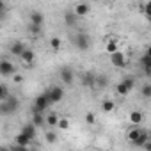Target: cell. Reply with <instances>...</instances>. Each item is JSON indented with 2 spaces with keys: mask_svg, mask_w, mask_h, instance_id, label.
<instances>
[{
  "mask_svg": "<svg viewBox=\"0 0 151 151\" xmlns=\"http://www.w3.org/2000/svg\"><path fill=\"white\" fill-rule=\"evenodd\" d=\"M9 96V89L6 84H0V100H6Z\"/></svg>",
  "mask_w": 151,
  "mask_h": 151,
  "instance_id": "cell-28",
  "label": "cell"
},
{
  "mask_svg": "<svg viewBox=\"0 0 151 151\" xmlns=\"http://www.w3.org/2000/svg\"><path fill=\"white\" fill-rule=\"evenodd\" d=\"M27 46H25V43L23 41H13L11 45H9V53L11 55H14V57H20L22 55V52L25 50Z\"/></svg>",
  "mask_w": 151,
  "mask_h": 151,
  "instance_id": "cell-12",
  "label": "cell"
},
{
  "mask_svg": "<svg viewBox=\"0 0 151 151\" xmlns=\"http://www.w3.org/2000/svg\"><path fill=\"white\" fill-rule=\"evenodd\" d=\"M50 48L53 52H59V48H60V37H52L50 39Z\"/></svg>",
  "mask_w": 151,
  "mask_h": 151,
  "instance_id": "cell-25",
  "label": "cell"
},
{
  "mask_svg": "<svg viewBox=\"0 0 151 151\" xmlns=\"http://www.w3.org/2000/svg\"><path fill=\"white\" fill-rule=\"evenodd\" d=\"M30 142H32V140H30L25 133H22V132H20V133L16 135V146H14V147H16V149H25Z\"/></svg>",
  "mask_w": 151,
  "mask_h": 151,
  "instance_id": "cell-15",
  "label": "cell"
},
{
  "mask_svg": "<svg viewBox=\"0 0 151 151\" xmlns=\"http://www.w3.org/2000/svg\"><path fill=\"white\" fill-rule=\"evenodd\" d=\"M110 62H112V66H116V68H124V66H126V57H124L123 52L116 50V52L110 53Z\"/></svg>",
  "mask_w": 151,
  "mask_h": 151,
  "instance_id": "cell-9",
  "label": "cell"
},
{
  "mask_svg": "<svg viewBox=\"0 0 151 151\" xmlns=\"http://www.w3.org/2000/svg\"><path fill=\"white\" fill-rule=\"evenodd\" d=\"M7 11V7H6V2L4 0H0V13H6Z\"/></svg>",
  "mask_w": 151,
  "mask_h": 151,
  "instance_id": "cell-35",
  "label": "cell"
},
{
  "mask_svg": "<svg viewBox=\"0 0 151 151\" xmlns=\"http://www.w3.org/2000/svg\"><path fill=\"white\" fill-rule=\"evenodd\" d=\"M14 71H16V66L11 60H7V59L0 60V77H13Z\"/></svg>",
  "mask_w": 151,
  "mask_h": 151,
  "instance_id": "cell-6",
  "label": "cell"
},
{
  "mask_svg": "<svg viewBox=\"0 0 151 151\" xmlns=\"http://www.w3.org/2000/svg\"><path fill=\"white\" fill-rule=\"evenodd\" d=\"M140 94H142V98H144V100H149V98H151V84H144V86H142Z\"/></svg>",
  "mask_w": 151,
  "mask_h": 151,
  "instance_id": "cell-22",
  "label": "cell"
},
{
  "mask_svg": "<svg viewBox=\"0 0 151 151\" xmlns=\"http://www.w3.org/2000/svg\"><path fill=\"white\" fill-rule=\"evenodd\" d=\"M20 109V101L16 96L9 94L6 100H0V116H13Z\"/></svg>",
  "mask_w": 151,
  "mask_h": 151,
  "instance_id": "cell-2",
  "label": "cell"
},
{
  "mask_svg": "<svg viewBox=\"0 0 151 151\" xmlns=\"http://www.w3.org/2000/svg\"><path fill=\"white\" fill-rule=\"evenodd\" d=\"M140 66H142V71L146 77H151V53L146 50L144 55L140 57Z\"/></svg>",
  "mask_w": 151,
  "mask_h": 151,
  "instance_id": "cell-10",
  "label": "cell"
},
{
  "mask_svg": "<svg viewBox=\"0 0 151 151\" xmlns=\"http://www.w3.org/2000/svg\"><path fill=\"white\" fill-rule=\"evenodd\" d=\"M29 30H30V34H32V36H39L41 27H39V25H32V23H29Z\"/></svg>",
  "mask_w": 151,
  "mask_h": 151,
  "instance_id": "cell-30",
  "label": "cell"
},
{
  "mask_svg": "<svg viewBox=\"0 0 151 151\" xmlns=\"http://www.w3.org/2000/svg\"><path fill=\"white\" fill-rule=\"evenodd\" d=\"M29 20H30V23H32V25H39V27H43V23H45V14H43L41 11L34 9V11H30Z\"/></svg>",
  "mask_w": 151,
  "mask_h": 151,
  "instance_id": "cell-11",
  "label": "cell"
},
{
  "mask_svg": "<svg viewBox=\"0 0 151 151\" xmlns=\"http://www.w3.org/2000/svg\"><path fill=\"white\" fill-rule=\"evenodd\" d=\"M94 121H96L94 112H87V116H86V123H87V124H94Z\"/></svg>",
  "mask_w": 151,
  "mask_h": 151,
  "instance_id": "cell-33",
  "label": "cell"
},
{
  "mask_svg": "<svg viewBox=\"0 0 151 151\" xmlns=\"http://www.w3.org/2000/svg\"><path fill=\"white\" fill-rule=\"evenodd\" d=\"M46 142H48V144H55V142H57V135H55L53 132H48V133H46Z\"/></svg>",
  "mask_w": 151,
  "mask_h": 151,
  "instance_id": "cell-32",
  "label": "cell"
},
{
  "mask_svg": "<svg viewBox=\"0 0 151 151\" xmlns=\"http://www.w3.org/2000/svg\"><path fill=\"white\" fill-rule=\"evenodd\" d=\"M57 121H59V116H57L55 112H52V114L45 119V123H46V124H50V126H57Z\"/></svg>",
  "mask_w": 151,
  "mask_h": 151,
  "instance_id": "cell-23",
  "label": "cell"
},
{
  "mask_svg": "<svg viewBox=\"0 0 151 151\" xmlns=\"http://www.w3.org/2000/svg\"><path fill=\"white\" fill-rule=\"evenodd\" d=\"M89 11H91V7H89V4H86V2H80V4L75 6V14H77L78 18H80V16H86Z\"/></svg>",
  "mask_w": 151,
  "mask_h": 151,
  "instance_id": "cell-17",
  "label": "cell"
},
{
  "mask_svg": "<svg viewBox=\"0 0 151 151\" xmlns=\"http://www.w3.org/2000/svg\"><path fill=\"white\" fill-rule=\"evenodd\" d=\"M128 140L133 144V146H137V147H142L147 140H149V133H147V130H142V128H139L137 124L128 132Z\"/></svg>",
  "mask_w": 151,
  "mask_h": 151,
  "instance_id": "cell-1",
  "label": "cell"
},
{
  "mask_svg": "<svg viewBox=\"0 0 151 151\" xmlns=\"http://www.w3.org/2000/svg\"><path fill=\"white\" fill-rule=\"evenodd\" d=\"M20 59H22V62L23 64H32L34 62V59H36V53H34V50H30V48H25L23 52H22V55H20Z\"/></svg>",
  "mask_w": 151,
  "mask_h": 151,
  "instance_id": "cell-13",
  "label": "cell"
},
{
  "mask_svg": "<svg viewBox=\"0 0 151 151\" xmlns=\"http://www.w3.org/2000/svg\"><path fill=\"white\" fill-rule=\"evenodd\" d=\"M57 126H59L60 130H68V128H69V121H68V119H60V117H59Z\"/></svg>",
  "mask_w": 151,
  "mask_h": 151,
  "instance_id": "cell-31",
  "label": "cell"
},
{
  "mask_svg": "<svg viewBox=\"0 0 151 151\" xmlns=\"http://www.w3.org/2000/svg\"><path fill=\"white\" fill-rule=\"evenodd\" d=\"M45 93H46V96H48V100H50L52 105L62 101V98H64V89H62L60 86H52V87H48Z\"/></svg>",
  "mask_w": 151,
  "mask_h": 151,
  "instance_id": "cell-4",
  "label": "cell"
},
{
  "mask_svg": "<svg viewBox=\"0 0 151 151\" xmlns=\"http://www.w3.org/2000/svg\"><path fill=\"white\" fill-rule=\"evenodd\" d=\"M105 48H107V52H109V53H112V52H116V50H117V43H116L114 39H109Z\"/></svg>",
  "mask_w": 151,
  "mask_h": 151,
  "instance_id": "cell-27",
  "label": "cell"
},
{
  "mask_svg": "<svg viewBox=\"0 0 151 151\" xmlns=\"http://www.w3.org/2000/svg\"><path fill=\"white\" fill-rule=\"evenodd\" d=\"M107 86V77L105 75H96V87H105Z\"/></svg>",
  "mask_w": 151,
  "mask_h": 151,
  "instance_id": "cell-26",
  "label": "cell"
},
{
  "mask_svg": "<svg viewBox=\"0 0 151 151\" xmlns=\"http://www.w3.org/2000/svg\"><path fill=\"white\" fill-rule=\"evenodd\" d=\"M101 109H103V112H112V110L116 109V103H114L112 100H103Z\"/></svg>",
  "mask_w": 151,
  "mask_h": 151,
  "instance_id": "cell-21",
  "label": "cell"
},
{
  "mask_svg": "<svg viewBox=\"0 0 151 151\" xmlns=\"http://www.w3.org/2000/svg\"><path fill=\"white\" fill-rule=\"evenodd\" d=\"M50 105H52V103H50V100H48L46 93H43V94H39V96L34 100V107H32V112H45V110H46Z\"/></svg>",
  "mask_w": 151,
  "mask_h": 151,
  "instance_id": "cell-5",
  "label": "cell"
},
{
  "mask_svg": "<svg viewBox=\"0 0 151 151\" xmlns=\"http://www.w3.org/2000/svg\"><path fill=\"white\" fill-rule=\"evenodd\" d=\"M144 14H146V18L147 20H151V2H149V0H146V2H144Z\"/></svg>",
  "mask_w": 151,
  "mask_h": 151,
  "instance_id": "cell-29",
  "label": "cell"
},
{
  "mask_svg": "<svg viewBox=\"0 0 151 151\" xmlns=\"http://www.w3.org/2000/svg\"><path fill=\"white\" fill-rule=\"evenodd\" d=\"M73 46L77 48V50H80V52H87L89 46H91V39H89V36L84 34V32H78L77 36L73 37Z\"/></svg>",
  "mask_w": 151,
  "mask_h": 151,
  "instance_id": "cell-3",
  "label": "cell"
},
{
  "mask_svg": "<svg viewBox=\"0 0 151 151\" xmlns=\"http://www.w3.org/2000/svg\"><path fill=\"white\" fill-rule=\"evenodd\" d=\"M59 77H60L62 84H66V86H71V84L75 82V73H73V69H71L69 66H62V68H60Z\"/></svg>",
  "mask_w": 151,
  "mask_h": 151,
  "instance_id": "cell-7",
  "label": "cell"
},
{
  "mask_svg": "<svg viewBox=\"0 0 151 151\" xmlns=\"http://www.w3.org/2000/svg\"><path fill=\"white\" fill-rule=\"evenodd\" d=\"M130 123H133V124H139V123H142V114H140L139 110H133V112H130Z\"/></svg>",
  "mask_w": 151,
  "mask_h": 151,
  "instance_id": "cell-20",
  "label": "cell"
},
{
  "mask_svg": "<svg viewBox=\"0 0 151 151\" xmlns=\"http://www.w3.org/2000/svg\"><path fill=\"white\" fill-rule=\"evenodd\" d=\"M13 77H14L13 80H14L16 84H22V82H23V77H22V75H13Z\"/></svg>",
  "mask_w": 151,
  "mask_h": 151,
  "instance_id": "cell-34",
  "label": "cell"
},
{
  "mask_svg": "<svg viewBox=\"0 0 151 151\" xmlns=\"http://www.w3.org/2000/svg\"><path fill=\"white\" fill-rule=\"evenodd\" d=\"M123 82H124V86L132 91L133 87H135V77H132V75H128V77H124L123 78Z\"/></svg>",
  "mask_w": 151,
  "mask_h": 151,
  "instance_id": "cell-24",
  "label": "cell"
},
{
  "mask_svg": "<svg viewBox=\"0 0 151 151\" xmlns=\"http://www.w3.org/2000/svg\"><path fill=\"white\" fill-rule=\"evenodd\" d=\"M77 22H78V16L75 14V11H66L64 13V23L68 27H75V25H77Z\"/></svg>",
  "mask_w": 151,
  "mask_h": 151,
  "instance_id": "cell-16",
  "label": "cell"
},
{
  "mask_svg": "<svg viewBox=\"0 0 151 151\" xmlns=\"http://www.w3.org/2000/svg\"><path fill=\"white\" fill-rule=\"evenodd\" d=\"M32 124H36L37 128H41V126H45L46 123H45V117H43V112H32V121H30Z\"/></svg>",
  "mask_w": 151,
  "mask_h": 151,
  "instance_id": "cell-18",
  "label": "cell"
},
{
  "mask_svg": "<svg viewBox=\"0 0 151 151\" xmlns=\"http://www.w3.org/2000/svg\"><path fill=\"white\" fill-rule=\"evenodd\" d=\"M116 93H117V94H119V96H126V94H128V93H130V89H128V87H126V86H124V82H123V80H121V82H119V84H117V86H116Z\"/></svg>",
  "mask_w": 151,
  "mask_h": 151,
  "instance_id": "cell-19",
  "label": "cell"
},
{
  "mask_svg": "<svg viewBox=\"0 0 151 151\" xmlns=\"http://www.w3.org/2000/svg\"><path fill=\"white\" fill-rule=\"evenodd\" d=\"M80 84L84 87H89V89L96 87V73L94 71H86L82 77H80Z\"/></svg>",
  "mask_w": 151,
  "mask_h": 151,
  "instance_id": "cell-8",
  "label": "cell"
},
{
  "mask_svg": "<svg viewBox=\"0 0 151 151\" xmlns=\"http://www.w3.org/2000/svg\"><path fill=\"white\" fill-rule=\"evenodd\" d=\"M20 132H22V133H25V135L32 140V139L36 137V133H37V126H36V124H32V123H27V124H23V126H22V130H20Z\"/></svg>",
  "mask_w": 151,
  "mask_h": 151,
  "instance_id": "cell-14",
  "label": "cell"
}]
</instances>
